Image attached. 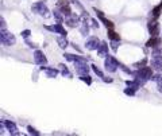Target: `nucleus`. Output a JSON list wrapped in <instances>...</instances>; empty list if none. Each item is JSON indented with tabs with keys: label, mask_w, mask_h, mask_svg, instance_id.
I'll list each match as a JSON object with an SVG mask.
<instances>
[{
	"label": "nucleus",
	"mask_w": 162,
	"mask_h": 136,
	"mask_svg": "<svg viewBox=\"0 0 162 136\" xmlns=\"http://www.w3.org/2000/svg\"><path fill=\"white\" fill-rule=\"evenodd\" d=\"M0 42L4 46H14L16 43V38L14 34L8 33L6 29H2L0 30Z\"/></svg>",
	"instance_id": "nucleus-1"
},
{
	"label": "nucleus",
	"mask_w": 162,
	"mask_h": 136,
	"mask_svg": "<svg viewBox=\"0 0 162 136\" xmlns=\"http://www.w3.org/2000/svg\"><path fill=\"white\" fill-rule=\"evenodd\" d=\"M153 67L151 66H143V67H139L132 73V77H142L145 80H151L153 78Z\"/></svg>",
	"instance_id": "nucleus-2"
},
{
	"label": "nucleus",
	"mask_w": 162,
	"mask_h": 136,
	"mask_svg": "<svg viewBox=\"0 0 162 136\" xmlns=\"http://www.w3.org/2000/svg\"><path fill=\"white\" fill-rule=\"evenodd\" d=\"M104 66H105V70L108 71V73H115V71L118 70V67L120 66V63L112 55H107L105 61H104Z\"/></svg>",
	"instance_id": "nucleus-3"
},
{
	"label": "nucleus",
	"mask_w": 162,
	"mask_h": 136,
	"mask_svg": "<svg viewBox=\"0 0 162 136\" xmlns=\"http://www.w3.org/2000/svg\"><path fill=\"white\" fill-rule=\"evenodd\" d=\"M31 10H33L35 13L40 15V16H45V18H47V16H49V8H47L46 4L42 3V2L34 3L33 6H31Z\"/></svg>",
	"instance_id": "nucleus-4"
},
{
	"label": "nucleus",
	"mask_w": 162,
	"mask_h": 136,
	"mask_svg": "<svg viewBox=\"0 0 162 136\" xmlns=\"http://www.w3.org/2000/svg\"><path fill=\"white\" fill-rule=\"evenodd\" d=\"M57 10H60L65 18L72 15V8H70V4L68 0H60V2L57 3Z\"/></svg>",
	"instance_id": "nucleus-5"
},
{
	"label": "nucleus",
	"mask_w": 162,
	"mask_h": 136,
	"mask_svg": "<svg viewBox=\"0 0 162 136\" xmlns=\"http://www.w3.org/2000/svg\"><path fill=\"white\" fill-rule=\"evenodd\" d=\"M159 29L161 27H159V23L157 22V19H151L147 23V30H148V34H150L151 37H158Z\"/></svg>",
	"instance_id": "nucleus-6"
},
{
	"label": "nucleus",
	"mask_w": 162,
	"mask_h": 136,
	"mask_svg": "<svg viewBox=\"0 0 162 136\" xmlns=\"http://www.w3.org/2000/svg\"><path fill=\"white\" fill-rule=\"evenodd\" d=\"M65 23L68 27H70V29H74V27H78L81 20H80V16L76 15V13H72V15L66 16L65 18Z\"/></svg>",
	"instance_id": "nucleus-7"
},
{
	"label": "nucleus",
	"mask_w": 162,
	"mask_h": 136,
	"mask_svg": "<svg viewBox=\"0 0 162 136\" xmlns=\"http://www.w3.org/2000/svg\"><path fill=\"white\" fill-rule=\"evenodd\" d=\"M74 69H76V73L80 76H87L89 74V66L87 62H76L74 63Z\"/></svg>",
	"instance_id": "nucleus-8"
},
{
	"label": "nucleus",
	"mask_w": 162,
	"mask_h": 136,
	"mask_svg": "<svg viewBox=\"0 0 162 136\" xmlns=\"http://www.w3.org/2000/svg\"><path fill=\"white\" fill-rule=\"evenodd\" d=\"M45 29L51 31V33H54V34H60V35H62V37H66V34H68L66 30L62 27V23H56L53 26H45Z\"/></svg>",
	"instance_id": "nucleus-9"
},
{
	"label": "nucleus",
	"mask_w": 162,
	"mask_h": 136,
	"mask_svg": "<svg viewBox=\"0 0 162 136\" xmlns=\"http://www.w3.org/2000/svg\"><path fill=\"white\" fill-rule=\"evenodd\" d=\"M34 62L37 63V65H40V66L47 65V58L43 54V51H40V50H35V53H34Z\"/></svg>",
	"instance_id": "nucleus-10"
},
{
	"label": "nucleus",
	"mask_w": 162,
	"mask_h": 136,
	"mask_svg": "<svg viewBox=\"0 0 162 136\" xmlns=\"http://www.w3.org/2000/svg\"><path fill=\"white\" fill-rule=\"evenodd\" d=\"M93 11L96 12V15H97V18L99 19H100L101 22H103V24H104L105 27H107V30H110V29H114V23H112V22L110 20V19H107V18L104 16V13H103L100 10H97V8H93Z\"/></svg>",
	"instance_id": "nucleus-11"
},
{
	"label": "nucleus",
	"mask_w": 162,
	"mask_h": 136,
	"mask_svg": "<svg viewBox=\"0 0 162 136\" xmlns=\"http://www.w3.org/2000/svg\"><path fill=\"white\" fill-rule=\"evenodd\" d=\"M150 66L157 71H162V55H154L150 60Z\"/></svg>",
	"instance_id": "nucleus-12"
},
{
	"label": "nucleus",
	"mask_w": 162,
	"mask_h": 136,
	"mask_svg": "<svg viewBox=\"0 0 162 136\" xmlns=\"http://www.w3.org/2000/svg\"><path fill=\"white\" fill-rule=\"evenodd\" d=\"M100 40H99V38L96 37H92V38H89L87 40V43H85V47H87L88 50H97L99 46H100Z\"/></svg>",
	"instance_id": "nucleus-13"
},
{
	"label": "nucleus",
	"mask_w": 162,
	"mask_h": 136,
	"mask_svg": "<svg viewBox=\"0 0 162 136\" xmlns=\"http://www.w3.org/2000/svg\"><path fill=\"white\" fill-rule=\"evenodd\" d=\"M97 55L103 57V58H105L107 55H110V47H108V43L104 42V40L100 43V46H99V49H97Z\"/></svg>",
	"instance_id": "nucleus-14"
},
{
	"label": "nucleus",
	"mask_w": 162,
	"mask_h": 136,
	"mask_svg": "<svg viewBox=\"0 0 162 136\" xmlns=\"http://www.w3.org/2000/svg\"><path fill=\"white\" fill-rule=\"evenodd\" d=\"M40 70L45 71L49 78H56V77L58 76V73H60V71H58V69H54V67H47L46 65H45V66H40Z\"/></svg>",
	"instance_id": "nucleus-15"
},
{
	"label": "nucleus",
	"mask_w": 162,
	"mask_h": 136,
	"mask_svg": "<svg viewBox=\"0 0 162 136\" xmlns=\"http://www.w3.org/2000/svg\"><path fill=\"white\" fill-rule=\"evenodd\" d=\"M4 125H6L7 131H8V132H10L11 135H19V132H18V127H16V124L14 123V121L4 120Z\"/></svg>",
	"instance_id": "nucleus-16"
},
{
	"label": "nucleus",
	"mask_w": 162,
	"mask_h": 136,
	"mask_svg": "<svg viewBox=\"0 0 162 136\" xmlns=\"http://www.w3.org/2000/svg\"><path fill=\"white\" fill-rule=\"evenodd\" d=\"M161 43H162V39H161L159 37H151V38L146 42V47L154 49V47H157V46H161Z\"/></svg>",
	"instance_id": "nucleus-17"
},
{
	"label": "nucleus",
	"mask_w": 162,
	"mask_h": 136,
	"mask_svg": "<svg viewBox=\"0 0 162 136\" xmlns=\"http://www.w3.org/2000/svg\"><path fill=\"white\" fill-rule=\"evenodd\" d=\"M65 60L70 61V62H87V60H85L84 57H80V55H73V54H69V53H65L64 54Z\"/></svg>",
	"instance_id": "nucleus-18"
},
{
	"label": "nucleus",
	"mask_w": 162,
	"mask_h": 136,
	"mask_svg": "<svg viewBox=\"0 0 162 136\" xmlns=\"http://www.w3.org/2000/svg\"><path fill=\"white\" fill-rule=\"evenodd\" d=\"M161 12H162V2L159 4H157V6L151 10V12H150L151 19H158V18L161 16Z\"/></svg>",
	"instance_id": "nucleus-19"
},
{
	"label": "nucleus",
	"mask_w": 162,
	"mask_h": 136,
	"mask_svg": "<svg viewBox=\"0 0 162 136\" xmlns=\"http://www.w3.org/2000/svg\"><path fill=\"white\" fill-rule=\"evenodd\" d=\"M80 33L83 34V35H88V33H89V24L87 23V19H84V22H81Z\"/></svg>",
	"instance_id": "nucleus-20"
},
{
	"label": "nucleus",
	"mask_w": 162,
	"mask_h": 136,
	"mask_svg": "<svg viewBox=\"0 0 162 136\" xmlns=\"http://www.w3.org/2000/svg\"><path fill=\"white\" fill-rule=\"evenodd\" d=\"M57 43H58V46H60L61 49H66L68 44H69V42L66 40V38L62 37V35H61L60 38H57Z\"/></svg>",
	"instance_id": "nucleus-21"
},
{
	"label": "nucleus",
	"mask_w": 162,
	"mask_h": 136,
	"mask_svg": "<svg viewBox=\"0 0 162 136\" xmlns=\"http://www.w3.org/2000/svg\"><path fill=\"white\" fill-rule=\"evenodd\" d=\"M60 69H61V73H62V76L64 77H69V78H72V73L69 71V69H68V67L64 65V63H60Z\"/></svg>",
	"instance_id": "nucleus-22"
},
{
	"label": "nucleus",
	"mask_w": 162,
	"mask_h": 136,
	"mask_svg": "<svg viewBox=\"0 0 162 136\" xmlns=\"http://www.w3.org/2000/svg\"><path fill=\"white\" fill-rule=\"evenodd\" d=\"M108 38H110L111 40H120V35L118 33H115L112 29L108 30Z\"/></svg>",
	"instance_id": "nucleus-23"
},
{
	"label": "nucleus",
	"mask_w": 162,
	"mask_h": 136,
	"mask_svg": "<svg viewBox=\"0 0 162 136\" xmlns=\"http://www.w3.org/2000/svg\"><path fill=\"white\" fill-rule=\"evenodd\" d=\"M91 69L94 71V74H97L99 77H100V78H104V73H103V71L99 69V67L96 66V65H91Z\"/></svg>",
	"instance_id": "nucleus-24"
},
{
	"label": "nucleus",
	"mask_w": 162,
	"mask_h": 136,
	"mask_svg": "<svg viewBox=\"0 0 162 136\" xmlns=\"http://www.w3.org/2000/svg\"><path fill=\"white\" fill-rule=\"evenodd\" d=\"M151 55H162V46H157L154 49H151Z\"/></svg>",
	"instance_id": "nucleus-25"
},
{
	"label": "nucleus",
	"mask_w": 162,
	"mask_h": 136,
	"mask_svg": "<svg viewBox=\"0 0 162 136\" xmlns=\"http://www.w3.org/2000/svg\"><path fill=\"white\" fill-rule=\"evenodd\" d=\"M80 80H81V81H84V82H87L88 85H91V84H92V78L89 77V74H87V76H80Z\"/></svg>",
	"instance_id": "nucleus-26"
},
{
	"label": "nucleus",
	"mask_w": 162,
	"mask_h": 136,
	"mask_svg": "<svg viewBox=\"0 0 162 136\" xmlns=\"http://www.w3.org/2000/svg\"><path fill=\"white\" fill-rule=\"evenodd\" d=\"M27 131H29V133H30V135H35V136H39V135H40V132H38V131L35 129V128H33L31 125L27 127Z\"/></svg>",
	"instance_id": "nucleus-27"
},
{
	"label": "nucleus",
	"mask_w": 162,
	"mask_h": 136,
	"mask_svg": "<svg viewBox=\"0 0 162 136\" xmlns=\"http://www.w3.org/2000/svg\"><path fill=\"white\" fill-rule=\"evenodd\" d=\"M135 92H137V90L132 89V88H130V86L124 89V94H127V96H135Z\"/></svg>",
	"instance_id": "nucleus-28"
},
{
	"label": "nucleus",
	"mask_w": 162,
	"mask_h": 136,
	"mask_svg": "<svg viewBox=\"0 0 162 136\" xmlns=\"http://www.w3.org/2000/svg\"><path fill=\"white\" fill-rule=\"evenodd\" d=\"M119 42H120V40H111V49L114 50V51H116V50H118Z\"/></svg>",
	"instance_id": "nucleus-29"
},
{
	"label": "nucleus",
	"mask_w": 162,
	"mask_h": 136,
	"mask_svg": "<svg viewBox=\"0 0 162 136\" xmlns=\"http://www.w3.org/2000/svg\"><path fill=\"white\" fill-rule=\"evenodd\" d=\"M146 62H147V58H145V60H142L141 62H138V63H135V67H137V69H139V67H143V66H145L146 65Z\"/></svg>",
	"instance_id": "nucleus-30"
},
{
	"label": "nucleus",
	"mask_w": 162,
	"mask_h": 136,
	"mask_svg": "<svg viewBox=\"0 0 162 136\" xmlns=\"http://www.w3.org/2000/svg\"><path fill=\"white\" fill-rule=\"evenodd\" d=\"M30 34H31V31L30 30H24V31H22V38H29L30 37Z\"/></svg>",
	"instance_id": "nucleus-31"
},
{
	"label": "nucleus",
	"mask_w": 162,
	"mask_h": 136,
	"mask_svg": "<svg viewBox=\"0 0 162 136\" xmlns=\"http://www.w3.org/2000/svg\"><path fill=\"white\" fill-rule=\"evenodd\" d=\"M0 22H2V29H6V20H4V18H0Z\"/></svg>",
	"instance_id": "nucleus-32"
},
{
	"label": "nucleus",
	"mask_w": 162,
	"mask_h": 136,
	"mask_svg": "<svg viewBox=\"0 0 162 136\" xmlns=\"http://www.w3.org/2000/svg\"><path fill=\"white\" fill-rule=\"evenodd\" d=\"M92 23H93V27H94V29H99V23H97V20H96V19H92Z\"/></svg>",
	"instance_id": "nucleus-33"
},
{
	"label": "nucleus",
	"mask_w": 162,
	"mask_h": 136,
	"mask_svg": "<svg viewBox=\"0 0 162 136\" xmlns=\"http://www.w3.org/2000/svg\"><path fill=\"white\" fill-rule=\"evenodd\" d=\"M158 92H159V93H162V84H159V85H158Z\"/></svg>",
	"instance_id": "nucleus-34"
}]
</instances>
